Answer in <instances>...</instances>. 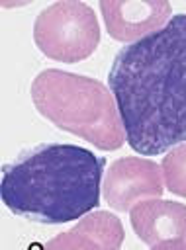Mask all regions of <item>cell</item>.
<instances>
[{
    "label": "cell",
    "mask_w": 186,
    "mask_h": 250,
    "mask_svg": "<svg viewBox=\"0 0 186 250\" xmlns=\"http://www.w3.org/2000/svg\"><path fill=\"white\" fill-rule=\"evenodd\" d=\"M166 189L186 197V143L170 148L161 162Z\"/></svg>",
    "instance_id": "cell-9"
},
{
    "label": "cell",
    "mask_w": 186,
    "mask_h": 250,
    "mask_svg": "<svg viewBox=\"0 0 186 250\" xmlns=\"http://www.w3.org/2000/svg\"><path fill=\"white\" fill-rule=\"evenodd\" d=\"M121 221L108 211L84 215L72 229L47 240L41 250H119L123 244Z\"/></svg>",
    "instance_id": "cell-8"
},
{
    "label": "cell",
    "mask_w": 186,
    "mask_h": 250,
    "mask_svg": "<svg viewBox=\"0 0 186 250\" xmlns=\"http://www.w3.org/2000/svg\"><path fill=\"white\" fill-rule=\"evenodd\" d=\"M161 174V166L151 158H117L104 174V199L116 211H129L139 201H147V197L159 199L164 191Z\"/></svg>",
    "instance_id": "cell-5"
},
{
    "label": "cell",
    "mask_w": 186,
    "mask_h": 250,
    "mask_svg": "<svg viewBox=\"0 0 186 250\" xmlns=\"http://www.w3.org/2000/svg\"><path fill=\"white\" fill-rule=\"evenodd\" d=\"M33 41L45 57L72 64L96 51L100 43V25L88 4L61 0L37 14Z\"/></svg>",
    "instance_id": "cell-4"
},
{
    "label": "cell",
    "mask_w": 186,
    "mask_h": 250,
    "mask_svg": "<svg viewBox=\"0 0 186 250\" xmlns=\"http://www.w3.org/2000/svg\"><path fill=\"white\" fill-rule=\"evenodd\" d=\"M104 166L106 158L88 148L45 143L4 164L0 195L4 205L23 219L69 223L98 207Z\"/></svg>",
    "instance_id": "cell-2"
},
{
    "label": "cell",
    "mask_w": 186,
    "mask_h": 250,
    "mask_svg": "<svg viewBox=\"0 0 186 250\" xmlns=\"http://www.w3.org/2000/svg\"><path fill=\"white\" fill-rule=\"evenodd\" d=\"M108 86L127 145L157 156L186 143V14L114 57Z\"/></svg>",
    "instance_id": "cell-1"
},
{
    "label": "cell",
    "mask_w": 186,
    "mask_h": 250,
    "mask_svg": "<svg viewBox=\"0 0 186 250\" xmlns=\"http://www.w3.org/2000/svg\"><path fill=\"white\" fill-rule=\"evenodd\" d=\"M31 100L53 125L100 150H116L127 143L116 98L96 78L47 68L33 78Z\"/></svg>",
    "instance_id": "cell-3"
},
{
    "label": "cell",
    "mask_w": 186,
    "mask_h": 250,
    "mask_svg": "<svg viewBox=\"0 0 186 250\" xmlns=\"http://www.w3.org/2000/svg\"><path fill=\"white\" fill-rule=\"evenodd\" d=\"M100 12L110 37L129 45L163 29L172 18L166 0H100Z\"/></svg>",
    "instance_id": "cell-6"
},
{
    "label": "cell",
    "mask_w": 186,
    "mask_h": 250,
    "mask_svg": "<svg viewBox=\"0 0 186 250\" xmlns=\"http://www.w3.org/2000/svg\"><path fill=\"white\" fill-rule=\"evenodd\" d=\"M151 250H186V242L184 240H170V242L157 244Z\"/></svg>",
    "instance_id": "cell-10"
},
{
    "label": "cell",
    "mask_w": 186,
    "mask_h": 250,
    "mask_svg": "<svg viewBox=\"0 0 186 250\" xmlns=\"http://www.w3.org/2000/svg\"><path fill=\"white\" fill-rule=\"evenodd\" d=\"M137 238L157 246L170 240L186 242V205L178 201L147 199L137 203L129 213Z\"/></svg>",
    "instance_id": "cell-7"
}]
</instances>
